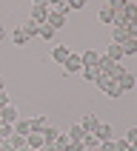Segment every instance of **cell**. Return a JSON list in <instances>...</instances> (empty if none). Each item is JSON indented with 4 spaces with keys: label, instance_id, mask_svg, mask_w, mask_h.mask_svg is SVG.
Instances as JSON below:
<instances>
[{
    "label": "cell",
    "instance_id": "obj_1",
    "mask_svg": "<svg viewBox=\"0 0 137 151\" xmlns=\"http://www.w3.org/2000/svg\"><path fill=\"white\" fill-rule=\"evenodd\" d=\"M49 12H51V6H49V3L37 0V3L32 6V20H34L37 26H43V23H46V17H49Z\"/></svg>",
    "mask_w": 137,
    "mask_h": 151
},
{
    "label": "cell",
    "instance_id": "obj_2",
    "mask_svg": "<svg viewBox=\"0 0 137 151\" xmlns=\"http://www.w3.org/2000/svg\"><path fill=\"white\" fill-rule=\"evenodd\" d=\"M63 71H66V74H74V71H83V60H80V54H74V51H71V54H68V60L63 63Z\"/></svg>",
    "mask_w": 137,
    "mask_h": 151
},
{
    "label": "cell",
    "instance_id": "obj_3",
    "mask_svg": "<svg viewBox=\"0 0 137 151\" xmlns=\"http://www.w3.org/2000/svg\"><path fill=\"white\" fill-rule=\"evenodd\" d=\"M97 126H100L97 114H83V120H80V128H83L86 134H94V131H97Z\"/></svg>",
    "mask_w": 137,
    "mask_h": 151
},
{
    "label": "cell",
    "instance_id": "obj_4",
    "mask_svg": "<svg viewBox=\"0 0 137 151\" xmlns=\"http://www.w3.org/2000/svg\"><path fill=\"white\" fill-rule=\"evenodd\" d=\"M0 120H3V123H9V126H14L17 120H20V114H17V109L9 103L6 109H0Z\"/></svg>",
    "mask_w": 137,
    "mask_h": 151
},
{
    "label": "cell",
    "instance_id": "obj_5",
    "mask_svg": "<svg viewBox=\"0 0 137 151\" xmlns=\"http://www.w3.org/2000/svg\"><path fill=\"white\" fill-rule=\"evenodd\" d=\"M94 137H97L100 143H111V140H114V128L106 126V123H100V126H97V131H94Z\"/></svg>",
    "mask_w": 137,
    "mask_h": 151
},
{
    "label": "cell",
    "instance_id": "obj_6",
    "mask_svg": "<svg viewBox=\"0 0 137 151\" xmlns=\"http://www.w3.org/2000/svg\"><path fill=\"white\" fill-rule=\"evenodd\" d=\"M46 26H51L54 32H57V29H63V26H66V14H60V12H49V17H46Z\"/></svg>",
    "mask_w": 137,
    "mask_h": 151
},
{
    "label": "cell",
    "instance_id": "obj_7",
    "mask_svg": "<svg viewBox=\"0 0 137 151\" xmlns=\"http://www.w3.org/2000/svg\"><path fill=\"white\" fill-rule=\"evenodd\" d=\"M29 126H32V134H43V131L49 128V120H46V114H40V117L29 120Z\"/></svg>",
    "mask_w": 137,
    "mask_h": 151
},
{
    "label": "cell",
    "instance_id": "obj_8",
    "mask_svg": "<svg viewBox=\"0 0 137 151\" xmlns=\"http://www.w3.org/2000/svg\"><path fill=\"white\" fill-rule=\"evenodd\" d=\"M80 60H83V68H97V63H100V54H97V51H83V54H80Z\"/></svg>",
    "mask_w": 137,
    "mask_h": 151
},
{
    "label": "cell",
    "instance_id": "obj_9",
    "mask_svg": "<svg viewBox=\"0 0 137 151\" xmlns=\"http://www.w3.org/2000/svg\"><path fill=\"white\" fill-rule=\"evenodd\" d=\"M12 128H14V134H20V137H29V134H32V126H29V120H26V117H20Z\"/></svg>",
    "mask_w": 137,
    "mask_h": 151
},
{
    "label": "cell",
    "instance_id": "obj_10",
    "mask_svg": "<svg viewBox=\"0 0 137 151\" xmlns=\"http://www.w3.org/2000/svg\"><path fill=\"white\" fill-rule=\"evenodd\" d=\"M26 145L32 151H40V148H46V143H43V134H29L26 137Z\"/></svg>",
    "mask_w": 137,
    "mask_h": 151
},
{
    "label": "cell",
    "instance_id": "obj_11",
    "mask_svg": "<svg viewBox=\"0 0 137 151\" xmlns=\"http://www.w3.org/2000/svg\"><path fill=\"white\" fill-rule=\"evenodd\" d=\"M68 140H71V143H83V137H86V131L83 128H80V123H77V126H68Z\"/></svg>",
    "mask_w": 137,
    "mask_h": 151
},
{
    "label": "cell",
    "instance_id": "obj_12",
    "mask_svg": "<svg viewBox=\"0 0 137 151\" xmlns=\"http://www.w3.org/2000/svg\"><path fill=\"white\" fill-rule=\"evenodd\" d=\"M57 137H60V131H57V128H46V131H43V143H46V148H51V145H54V143H57Z\"/></svg>",
    "mask_w": 137,
    "mask_h": 151
},
{
    "label": "cell",
    "instance_id": "obj_13",
    "mask_svg": "<svg viewBox=\"0 0 137 151\" xmlns=\"http://www.w3.org/2000/svg\"><path fill=\"white\" fill-rule=\"evenodd\" d=\"M106 57H109L111 63H120V60H123V49H120L117 43H109V51H106Z\"/></svg>",
    "mask_w": 137,
    "mask_h": 151
},
{
    "label": "cell",
    "instance_id": "obj_14",
    "mask_svg": "<svg viewBox=\"0 0 137 151\" xmlns=\"http://www.w3.org/2000/svg\"><path fill=\"white\" fill-rule=\"evenodd\" d=\"M68 54H71V51H68V46H54V51H51V57L57 60V63H66Z\"/></svg>",
    "mask_w": 137,
    "mask_h": 151
},
{
    "label": "cell",
    "instance_id": "obj_15",
    "mask_svg": "<svg viewBox=\"0 0 137 151\" xmlns=\"http://www.w3.org/2000/svg\"><path fill=\"white\" fill-rule=\"evenodd\" d=\"M51 151H71V140H68L66 134H60V137H57V143L51 145Z\"/></svg>",
    "mask_w": 137,
    "mask_h": 151
},
{
    "label": "cell",
    "instance_id": "obj_16",
    "mask_svg": "<svg viewBox=\"0 0 137 151\" xmlns=\"http://www.w3.org/2000/svg\"><path fill=\"white\" fill-rule=\"evenodd\" d=\"M126 40H128L126 29H123V26H114V34H111V43H117V46H123Z\"/></svg>",
    "mask_w": 137,
    "mask_h": 151
},
{
    "label": "cell",
    "instance_id": "obj_17",
    "mask_svg": "<svg viewBox=\"0 0 137 151\" xmlns=\"http://www.w3.org/2000/svg\"><path fill=\"white\" fill-rule=\"evenodd\" d=\"M97 17H100V23H106V26H114V12H111L109 6H103Z\"/></svg>",
    "mask_w": 137,
    "mask_h": 151
},
{
    "label": "cell",
    "instance_id": "obj_18",
    "mask_svg": "<svg viewBox=\"0 0 137 151\" xmlns=\"http://www.w3.org/2000/svg\"><path fill=\"white\" fill-rule=\"evenodd\" d=\"M120 49H123V57H126V54H137V37H128Z\"/></svg>",
    "mask_w": 137,
    "mask_h": 151
},
{
    "label": "cell",
    "instance_id": "obj_19",
    "mask_svg": "<svg viewBox=\"0 0 137 151\" xmlns=\"http://www.w3.org/2000/svg\"><path fill=\"white\" fill-rule=\"evenodd\" d=\"M20 29H23V34H26V37H29V40H32L34 34H37V29H40V26L34 23V20H29V23H23V26H20Z\"/></svg>",
    "mask_w": 137,
    "mask_h": 151
},
{
    "label": "cell",
    "instance_id": "obj_20",
    "mask_svg": "<svg viewBox=\"0 0 137 151\" xmlns=\"http://www.w3.org/2000/svg\"><path fill=\"white\" fill-rule=\"evenodd\" d=\"M83 145H86V151H94V148H100V140L94 134H86L83 137Z\"/></svg>",
    "mask_w": 137,
    "mask_h": 151
},
{
    "label": "cell",
    "instance_id": "obj_21",
    "mask_svg": "<svg viewBox=\"0 0 137 151\" xmlns=\"http://www.w3.org/2000/svg\"><path fill=\"white\" fill-rule=\"evenodd\" d=\"M12 40H14V46H26V43H29V37L23 34V29H14V34H12Z\"/></svg>",
    "mask_w": 137,
    "mask_h": 151
},
{
    "label": "cell",
    "instance_id": "obj_22",
    "mask_svg": "<svg viewBox=\"0 0 137 151\" xmlns=\"http://www.w3.org/2000/svg\"><path fill=\"white\" fill-rule=\"evenodd\" d=\"M12 134H14V128L9 126V123H3V120H0V140H9Z\"/></svg>",
    "mask_w": 137,
    "mask_h": 151
},
{
    "label": "cell",
    "instance_id": "obj_23",
    "mask_svg": "<svg viewBox=\"0 0 137 151\" xmlns=\"http://www.w3.org/2000/svg\"><path fill=\"white\" fill-rule=\"evenodd\" d=\"M37 34H40L43 40H51V37H54V29H51V26H46V23H43L40 29H37Z\"/></svg>",
    "mask_w": 137,
    "mask_h": 151
},
{
    "label": "cell",
    "instance_id": "obj_24",
    "mask_svg": "<svg viewBox=\"0 0 137 151\" xmlns=\"http://www.w3.org/2000/svg\"><path fill=\"white\" fill-rule=\"evenodd\" d=\"M123 140H126L128 145H137V126H134V128H128V134L123 137Z\"/></svg>",
    "mask_w": 137,
    "mask_h": 151
},
{
    "label": "cell",
    "instance_id": "obj_25",
    "mask_svg": "<svg viewBox=\"0 0 137 151\" xmlns=\"http://www.w3.org/2000/svg\"><path fill=\"white\" fill-rule=\"evenodd\" d=\"M83 77L89 80V83H92V80L97 83V68H83Z\"/></svg>",
    "mask_w": 137,
    "mask_h": 151
},
{
    "label": "cell",
    "instance_id": "obj_26",
    "mask_svg": "<svg viewBox=\"0 0 137 151\" xmlns=\"http://www.w3.org/2000/svg\"><path fill=\"white\" fill-rule=\"evenodd\" d=\"M114 151H128V143L126 140H114Z\"/></svg>",
    "mask_w": 137,
    "mask_h": 151
},
{
    "label": "cell",
    "instance_id": "obj_27",
    "mask_svg": "<svg viewBox=\"0 0 137 151\" xmlns=\"http://www.w3.org/2000/svg\"><path fill=\"white\" fill-rule=\"evenodd\" d=\"M66 6H68V9H74V12H77V9H83L86 3H83V0H71V3H66Z\"/></svg>",
    "mask_w": 137,
    "mask_h": 151
},
{
    "label": "cell",
    "instance_id": "obj_28",
    "mask_svg": "<svg viewBox=\"0 0 137 151\" xmlns=\"http://www.w3.org/2000/svg\"><path fill=\"white\" fill-rule=\"evenodd\" d=\"M6 106H9V94L0 91V109H6Z\"/></svg>",
    "mask_w": 137,
    "mask_h": 151
},
{
    "label": "cell",
    "instance_id": "obj_29",
    "mask_svg": "<svg viewBox=\"0 0 137 151\" xmlns=\"http://www.w3.org/2000/svg\"><path fill=\"white\" fill-rule=\"evenodd\" d=\"M0 91H6V80L3 77H0Z\"/></svg>",
    "mask_w": 137,
    "mask_h": 151
},
{
    "label": "cell",
    "instance_id": "obj_30",
    "mask_svg": "<svg viewBox=\"0 0 137 151\" xmlns=\"http://www.w3.org/2000/svg\"><path fill=\"white\" fill-rule=\"evenodd\" d=\"M3 37H6V32H3V26H0V40H3Z\"/></svg>",
    "mask_w": 137,
    "mask_h": 151
},
{
    "label": "cell",
    "instance_id": "obj_31",
    "mask_svg": "<svg viewBox=\"0 0 137 151\" xmlns=\"http://www.w3.org/2000/svg\"><path fill=\"white\" fill-rule=\"evenodd\" d=\"M128 151H137V145H128Z\"/></svg>",
    "mask_w": 137,
    "mask_h": 151
},
{
    "label": "cell",
    "instance_id": "obj_32",
    "mask_svg": "<svg viewBox=\"0 0 137 151\" xmlns=\"http://www.w3.org/2000/svg\"><path fill=\"white\" fill-rule=\"evenodd\" d=\"M40 151H51V148H40Z\"/></svg>",
    "mask_w": 137,
    "mask_h": 151
},
{
    "label": "cell",
    "instance_id": "obj_33",
    "mask_svg": "<svg viewBox=\"0 0 137 151\" xmlns=\"http://www.w3.org/2000/svg\"><path fill=\"white\" fill-rule=\"evenodd\" d=\"M94 151H100V148H94Z\"/></svg>",
    "mask_w": 137,
    "mask_h": 151
}]
</instances>
